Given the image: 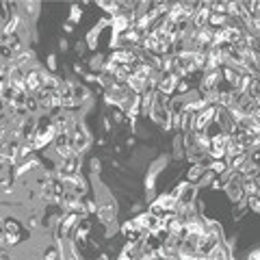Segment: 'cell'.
<instances>
[{
    "label": "cell",
    "instance_id": "cell-12",
    "mask_svg": "<svg viewBox=\"0 0 260 260\" xmlns=\"http://www.w3.org/2000/svg\"><path fill=\"white\" fill-rule=\"evenodd\" d=\"M46 63H48V70H50L52 74H54V72H56V56H54V54H50V56L46 59Z\"/></svg>",
    "mask_w": 260,
    "mask_h": 260
},
{
    "label": "cell",
    "instance_id": "cell-16",
    "mask_svg": "<svg viewBox=\"0 0 260 260\" xmlns=\"http://www.w3.org/2000/svg\"><path fill=\"white\" fill-rule=\"evenodd\" d=\"M63 30H65V32H72V30H74V24H72V22H65V24H63Z\"/></svg>",
    "mask_w": 260,
    "mask_h": 260
},
{
    "label": "cell",
    "instance_id": "cell-13",
    "mask_svg": "<svg viewBox=\"0 0 260 260\" xmlns=\"http://www.w3.org/2000/svg\"><path fill=\"white\" fill-rule=\"evenodd\" d=\"M85 48H87V44H85V42H78V44H76V52H78L80 56H83V54H85Z\"/></svg>",
    "mask_w": 260,
    "mask_h": 260
},
{
    "label": "cell",
    "instance_id": "cell-14",
    "mask_svg": "<svg viewBox=\"0 0 260 260\" xmlns=\"http://www.w3.org/2000/svg\"><path fill=\"white\" fill-rule=\"evenodd\" d=\"M102 128H104V133H111V119L109 117L102 119Z\"/></svg>",
    "mask_w": 260,
    "mask_h": 260
},
{
    "label": "cell",
    "instance_id": "cell-3",
    "mask_svg": "<svg viewBox=\"0 0 260 260\" xmlns=\"http://www.w3.org/2000/svg\"><path fill=\"white\" fill-rule=\"evenodd\" d=\"M20 24H22V15L20 13H11L9 15V20H7V24L3 26V35H15V32H18V28H20Z\"/></svg>",
    "mask_w": 260,
    "mask_h": 260
},
{
    "label": "cell",
    "instance_id": "cell-17",
    "mask_svg": "<svg viewBox=\"0 0 260 260\" xmlns=\"http://www.w3.org/2000/svg\"><path fill=\"white\" fill-rule=\"evenodd\" d=\"M5 225H3V219H0V243H3V239H5Z\"/></svg>",
    "mask_w": 260,
    "mask_h": 260
},
{
    "label": "cell",
    "instance_id": "cell-9",
    "mask_svg": "<svg viewBox=\"0 0 260 260\" xmlns=\"http://www.w3.org/2000/svg\"><path fill=\"white\" fill-rule=\"evenodd\" d=\"M18 243H20V234H9V232L5 234L3 245H7V247H13V245H18Z\"/></svg>",
    "mask_w": 260,
    "mask_h": 260
},
{
    "label": "cell",
    "instance_id": "cell-11",
    "mask_svg": "<svg viewBox=\"0 0 260 260\" xmlns=\"http://www.w3.org/2000/svg\"><path fill=\"white\" fill-rule=\"evenodd\" d=\"M113 121H115V124H124V121H126V113L115 109V111H113Z\"/></svg>",
    "mask_w": 260,
    "mask_h": 260
},
{
    "label": "cell",
    "instance_id": "cell-8",
    "mask_svg": "<svg viewBox=\"0 0 260 260\" xmlns=\"http://www.w3.org/2000/svg\"><path fill=\"white\" fill-rule=\"evenodd\" d=\"M44 260H61V251H59V245H54V247H48L46 249V256Z\"/></svg>",
    "mask_w": 260,
    "mask_h": 260
},
{
    "label": "cell",
    "instance_id": "cell-6",
    "mask_svg": "<svg viewBox=\"0 0 260 260\" xmlns=\"http://www.w3.org/2000/svg\"><path fill=\"white\" fill-rule=\"evenodd\" d=\"M3 225H5V232H9V234H20V223L15 221V219H11V217L3 219Z\"/></svg>",
    "mask_w": 260,
    "mask_h": 260
},
{
    "label": "cell",
    "instance_id": "cell-20",
    "mask_svg": "<svg viewBox=\"0 0 260 260\" xmlns=\"http://www.w3.org/2000/svg\"><path fill=\"white\" fill-rule=\"evenodd\" d=\"M0 260H9V254H7V251H3V254H0Z\"/></svg>",
    "mask_w": 260,
    "mask_h": 260
},
{
    "label": "cell",
    "instance_id": "cell-7",
    "mask_svg": "<svg viewBox=\"0 0 260 260\" xmlns=\"http://www.w3.org/2000/svg\"><path fill=\"white\" fill-rule=\"evenodd\" d=\"M189 91H191V85H189V80H186V78H180V80H178V85H176V93L184 95V93H189Z\"/></svg>",
    "mask_w": 260,
    "mask_h": 260
},
{
    "label": "cell",
    "instance_id": "cell-15",
    "mask_svg": "<svg viewBox=\"0 0 260 260\" xmlns=\"http://www.w3.org/2000/svg\"><path fill=\"white\" fill-rule=\"evenodd\" d=\"M59 48H61L63 52H65V50H68V48H70V44H68V39H65V37H63L61 42H59Z\"/></svg>",
    "mask_w": 260,
    "mask_h": 260
},
{
    "label": "cell",
    "instance_id": "cell-2",
    "mask_svg": "<svg viewBox=\"0 0 260 260\" xmlns=\"http://www.w3.org/2000/svg\"><path fill=\"white\" fill-rule=\"evenodd\" d=\"M89 234H91V221H89V219H83V217H80V221L76 223L74 232H72V237H74L76 243H85Z\"/></svg>",
    "mask_w": 260,
    "mask_h": 260
},
{
    "label": "cell",
    "instance_id": "cell-19",
    "mask_svg": "<svg viewBox=\"0 0 260 260\" xmlns=\"http://www.w3.org/2000/svg\"><path fill=\"white\" fill-rule=\"evenodd\" d=\"M221 186H223L221 180H213V189H215V191H217V189H221Z\"/></svg>",
    "mask_w": 260,
    "mask_h": 260
},
{
    "label": "cell",
    "instance_id": "cell-10",
    "mask_svg": "<svg viewBox=\"0 0 260 260\" xmlns=\"http://www.w3.org/2000/svg\"><path fill=\"white\" fill-rule=\"evenodd\" d=\"M70 15H72V24H76V22H80V15H83V7H72L70 9Z\"/></svg>",
    "mask_w": 260,
    "mask_h": 260
},
{
    "label": "cell",
    "instance_id": "cell-1",
    "mask_svg": "<svg viewBox=\"0 0 260 260\" xmlns=\"http://www.w3.org/2000/svg\"><path fill=\"white\" fill-rule=\"evenodd\" d=\"M68 135H70L72 150L76 154H83L85 150H89V145H91V135H89V130L85 128L83 121H76L74 128H72Z\"/></svg>",
    "mask_w": 260,
    "mask_h": 260
},
{
    "label": "cell",
    "instance_id": "cell-5",
    "mask_svg": "<svg viewBox=\"0 0 260 260\" xmlns=\"http://www.w3.org/2000/svg\"><path fill=\"white\" fill-rule=\"evenodd\" d=\"M204 174H206V167H204V165H191L189 172H186V182L195 184V182L200 180V178H204Z\"/></svg>",
    "mask_w": 260,
    "mask_h": 260
},
{
    "label": "cell",
    "instance_id": "cell-18",
    "mask_svg": "<svg viewBox=\"0 0 260 260\" xmlns=\"http://www.w3.org/2000/svg\"><path fill=\"white\" fill-rule=\"evenodd\" d=\"M37 221H39L37 217H30V219H28V228H35V225H37Z\"/></svg>",
    "mask_w": 260,
    "mask_h": 260
},
{
    "label": "cell",
    "instance_id": "cell-4",
    "mask_svg": "<svg viewBox=\"0 0 260 260\" xmlns=\"http://www.w3.org/2000/svg\"><path fill=\"white\" fill-rule=\"evenodd\" d=\"M98 217H100V221L111 223L113 219H115V204H113V202H109V204H100L98 206Z\"/></svg>",
    "mask_w": 260,
    "mask_h": 260
}]
</instances>
